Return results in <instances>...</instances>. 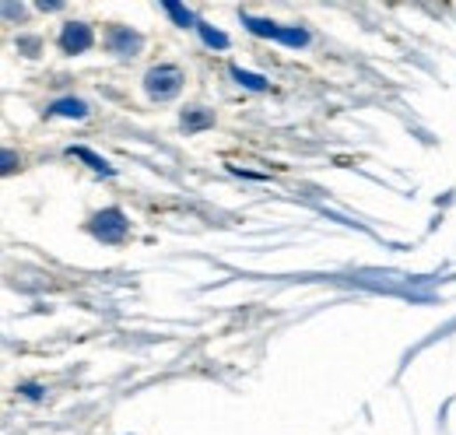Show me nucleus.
Masks as SVG:
<instances>
[{"label": "nucleus", "instance_id": "5", "mask_svg": "<svg viewBox=\"0 0 456 435\" xmlns=\"http://www.w3.org/2000/svg\"><path fill=\"white\" fill-rule=\"evenodd\" d=\"M110 50L119 56L137 53V50H141V36L130 32V29H123V25H116V29H110Z\"/></svg>", "mask_w": 456, "mask_h": 435}, {"label": "nucleus", "instance_id": "1", "mask_svg": "<svg viewBox=\"0 0 456 435\" xmlns=\"http://www.w3.org/2000/svg\"><path fill=\"white\" fill-rule=\"evenodd\" d=\"M144 88H148L151 99L169 103V99L179 95V88H183V70L175 63H159V67H151L144 74Z\"/></svg>", "mask_w": 456, "mask_h": 435}, {"label": "nucleus", "instance_id": "11", "mask_svg": "<svg viewBox=\"0 0 456 435\" xmlns=\"http://www.w3.org/2000/svg\"><path fill=\"white\" fill-rule=\"evenodd\" d=\"M162 7L169 11L172 18H175V21L183 25V29H186V25H193V11H190V7H183V4H175V0H166Z\"/></svg>", "mask_w": 456, "mask_h": 435}, {"label": "nucleus", "instance_id": "8", "mask_svg": "<svg viewBox=\"0 0 456 435\" xmlns=\"http://www.w3.org/2000/svg\"><path fill=\"white\" fill-rule=\"evenodd\" d=\"M211 123H215V116L204 112L200 106H193L183 112V127H186V130H200V127H211Z\"/></svg>", "mask_w": 456, "mask_h": 435}, {"label": "nucleus", "instance_id": "10", "mask_svg": "<svg viewBox=\"0 0 456 435\" xmlns=\"http://www.w3.org/2000/svg\"><path fill=\"white\" fill-rule=\"evenodd\" d=\"M197 29H200V36H204V43H208V46L228 50V36H225V32H218V29H211V25H204V21H197Z\"/></svg>", "mask_w": 456, "mask_h": 435}, {"label": "nucleus", "instance_id": "4", "mask_svg": "<svg viewBox=\"0 0 456 435\" xmlns=\"http://www.w3.org/2000/svg\"><path fill=\"white\" fill-rule=\"evenodd\" d=\"M92 43H95V36H92V29H88L85 21H70V25H63V32H60L63 53H85V50H92Z\"/></svg>", "mask_w": 456, "mask_h": 435}, {"label": "nucleus", "instance_id": "3", "mask_svg": "<svg viewBox=\"0 0 456 435\" xmlns=\"http://www.w3.org/2000/svg\"><path fill=\"white\" fill-rule=\"evenodd\" d=\"M126 232H130V221L119 208H106V211L92 218V235L102 239V242H123Z\"/></svg>", "mask_w": 456, "mask_h": 435}, {"label": "nucleus", "instance_id": "12", "mask_svg": "<svg viewBox=\"0 0 456 435\" xmlns=\"http://www.w3.org/2000/svg\"><path fill=\"white\" fill-rule=\"evenodd\" d=\"M14 168V155L11 152H4V172H11Z\"/></svg>", "mask_w": 456, "mask_h": 435}, {"label": "nucleus", "instance_id": "2", "mask_svg": "<svg viewBox=\"0 0 456 435\" xmlns=\"http://www.w3.org/2000/svg\"><path fill=\"white\" fill-rule=\"evenodd\" d=\"M242 25L253 32V36H267V39H278V43H288V46H305L309 43V32L305 29H281L267 18H253V14H242Z\"/></svg>", "mask_w": 456, "mask_h": 435}, {"label": "nucleus", "instance_id": "6", "mask_svg": "<svg viewBox=\"0 0 456 435\" xmlns=\"http://www.w3.org/2000/svg\"><path fill=\"white\" fill-rule=\"evenodd\" d=\"M50 116H74V119H85L88 116V106L81 99H60L50 106Z\"/></svg>", "mask_w": 456, "mask_h": 435}, {"label": "nucleus", "instance_id": "9", "mask_svg": "<svg viewBox=\"0 0 456 435\" xmlns=\"http://www.w3.org/2000/svg\"><path fill=\"white\" fill-rule=\"evenodd\" d=\"M70 155H77V159H85V162L92 165L95 172H102V176H113V165H106V159H99V155H92L88 148H70Z\"/></svg>", "mask_w": 456, "mask_h": 435}, {"label": "nucleus", "instance_id": "7", "mask_svg": "<svg viewBox=\"0 0 456 435\" xmlns=\"http://www.w3.org/2000/svg\"><path fill=\"white\" fill-rule=\"evenodd\" d=\"M232 78H235L242 88H249V92H267V88H271L260 74H249V70H242V67H232Z\"/></svg>", "mask_w": 456, "mask_h": 435}]
</instances>
